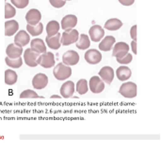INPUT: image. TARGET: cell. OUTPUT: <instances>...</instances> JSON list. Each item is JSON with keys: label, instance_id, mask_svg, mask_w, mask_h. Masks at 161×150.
Here are the masks:
<instances>
[{"label": "cell", "instance_id": "d6986e66", "mask_svg": "<svg viewBox=\"0 0 161 150\" xmlns=\"http://www.w3.org/2000/svg\"><path fill=\"white\" fill-rule=\"evenodd\" d=\"M19 30V23L15 20H9L5 23V35L7 37L13 36Z\"/></svg>", "mask_w": 161, "mask_h": 150}, {"label": "cell", "instance_id": "484cf974", "mask_svg": "<svg viewBox=\"0 0 161 150\" xmlns=\"http://www.w3.org/2000/svg\"><path fill=\"white\" fill-rule=\"evenodd\" d=\"M60 29V25L59 23L53 20V21H50L47 25H46V33H47V36L51 37V36H54L56 35L57 33H58V30Z\"/></svg>", "mask_w": 161, "mask_h": 150}, {"label": "cell", "instance_id": "ac0fdd59", "mask_svg": "<svg viewBox=\"0 0 161 150\" xmlns=\"http://www.w3.org/2000/svg\"><path fill=\"white\" fill-rule=\"evenodd\" d=\"M76 24H77V18L75 15H73V14L66 15L61 20V28L63 30L72 29L75 27Z\"/></svg>", "mask_w": 161, "mask_h": 150}, {"label": "cell", "instance_id": "e0dca14e", "mask_svg": "<svg viewBox=\"0 0 161 150\" xmlns=\"http://www.w3.org/2000/svg\"><path fill=\"white\" fill-rule=\"evenodd\" d=\"M45 41L49 48H51L53 50H58L61 46V35L58 32L54 36H51V37L47 36L45 38Z\"/></svg>", "mask_w": 161, "mask_h": 150}, {"label": "cell", "instance_id": "5b68a950", "mask_svg": "<svg viewBox=\"0 0 161 150\" xmlns=\"http://www.w3.org/2000/svg\"><path fill=\"white\" fill-rule=\"evenodd\" d=\"M41 54L34 51L33 49L31 48H28L26 49L25 52H24V60H25V63L28 66V67H36L38 66V63H37V59L39 57Z\"/></svg>", "mask_w": 161, "mask_h": 150}, {"label": "cell", "instance_id": "4316f807", "mask_svg": "<svg viewBox=\"0 0 161 150\" xmlns=\"http://www.w3.org/2000/svg\"><path fill=\"white\" fill-rule=\"evenodd\" d=\"M26 30L27 32L33 36V37H37L39 35H41L43 31V24L42 23H39L38 24L36 25H30V24H27L26 25Z\"/></svg>", "mask_w": 161, "mask_h": 150}, {"label": "cell", "instance_id": "d6a6232c", "mask_svg": "<svg viewBox=\"0 0 161 150\" xmlns=\"http://www.w3.org/2000/svg\"><path fill=\"white\" fill-rule=\"evenodd\" d=\"M132 59H133V56H132V54H127L125 56H124V57H122V58H117V61L120 63V64H129L131 61H132Z\"/></svg>", "mask_w": 161, "mask_h": 150}, {"label": "cell", "instance_id": "83f0119b", "mask_svg": "<svg viewBox=\"0 0 161 150\" xmlns=\"http://www.w3.org/2000/svg\"><path fill=\"white\" fill-rule=\"evenodd\" d=\"M5 62L6 64L9 67V68H13V69H18L22 66L23 64V59L21 57L18 58H9V57H6L5 58Z\"/></svg>", "mask_w": 161, "mask_h": 150}, {"label": "cell", "instance_id": "e575fe53", "mask_svg": "<svg viewBox=\"0 0 161 150\" xmlns=\"http://www.w3.org/2000/svg\"><path fill=\"white\" fill-rule=\"evenodd\" d=\"M130 36L133 40H137V25H133L130 29Z\"/></svg>", "mask_w": 161, "mask_h": 150}, {"label": "cell", "instance_id": "603a6c76", "mask_svg": "<svg viewBox=\"0 0 161 150\" xmlns=\"http://www.w3.org/2000/svg\"><path fill=\"white\" fill-rule=\"evenodd\" d=\"M30 45H31V49H33L34 51H36L40 54L46 53V46L44 44V41L42 39H32L30 41Z\"/></svg>", "mask_w": 161, "mask_h": 150}, {"label": "cell", "instance_id": "9a60e30c", "mask_svg": "<svg viewBox=\"0 0 161 150\" xmlns=\"http://www.w3.org/2000/svg\"><path fill=\"white\" fill-rule=\"evenodd\" d=\"M7 56L9 58H18L23 54V47L18 46L15 43H10L6 49Z\"/></svg>", "mask_w": 161, "mask_h": 150}, {"label": "cell", "instance_id": "ba28073f", "mask_svg": "<svg viewBox=\"0 0 161 150\" xmlns=\"http://www.w3.org/2000/svg\"><path fill=\"white\" fill-rule=\"evenodd\" d=\"M129 53V46L125 42H118L114 44L113 47V53L112 56H115L116 58H122L125 56Z\"/></svg>", "mask_w": 161, "mask_h": 150}, {"label": "cell", "instance_id": "836d02e7", "mask_svg": "<svg viewBox=\"0 0 161 150\" xmlns=\"http://www.w3.org/2000/svg\"><path fill=\"white\" fill-rule=\"evenodd\" d=\"M50 4L56 8H62L65 3H66V0H49Z\"/></svg>", "mask_w": 161, "mask_h": 150}, {"label": "cell", "instance_id": "4fadbf2b", "mask_svg": "<svg viewBox=\"0 0 161 150\" xmlns=\"http://www.w3.org/2000/svg\"><path fill=\"white\" fill-rule=\"evenodd\" d=\"M114 70L111 67L109 66H105L103 67L100 71H99V75L101 77V79L104 81V83H107V84H111L113 79H114Z\"/></svg>", "mask_w": 161, "mask_h": 150}, {"label": "cell", "instance_id": "ffe728a7", "mask_svg": "<svg viewBox=\"0 0 161 150\" xmlns=\"http://www.w3.org/2000/svg\"><path fill=\"white\" fill-rule=\"evenodd\" d=\"M116 42V39L113 36H107L99 44V49L103 52H108L112 49L113 45Z\"/></svg>", "mask_w": 161, "mask_h": 150}, {"label": "cell", "instance_id": "52a82bcc", "mask_svg": "<svg viewBox=\"0 0 161 150\" xmlns=\"http://www.w3.org/2000/svg\"><path fill=\"white\" fill-rule=\"evenodd\" d=\"M85 60L92 65H96L102 60V54L96 49H90L85 53Z\"/></svg>", "mask_w": 161, "mask_h": 150}, {"label": "cell", "instance_id": "6da1fadb", "mask_svg": "<svg viewBox=\"0 0 161 150\" xmlns=\"http://www.w3.org/2000/svg\"><path fill=\"white\" fill-rule=\"evenodd\" d=\"M53 74H54V76H55V78L57 80L64 81V80H67L72 75V69L70 68V66L65 65L63 62L58 63L54 68Z\"/></svg>", "mask_w": 161, "mask_h": 150}, {"label": "cell", "instance_id": "30bf717a", "mask_svg": "<svg viewBox=\"0 0 161 150\" xmlns=\"http://www.w3.org/2000/svg\"><path fill=\"white\" fill-rule=\"evenodd\" d=\"M48 85V77L44 73H38L32 80V85L35 89H43Z\"/></svg>", "mask_w": 161, "mask_h": 150}, {"label": "cell", "instance_id": "d4e9b609", "mask_svg": "<svg viewBox=\"0 0 161 150\" xmlns=\"http://www.w3.org/2000/svg\"><path fill=\"white\" fill-rule=\"evenodd\" d=\"M18 75L17 73L12 70H5V84L8 85H12L17 82Z\"/></svg>", "mask_w": 161, "mask_h": 150}, {"label": "cell", "instance_id": "74e56055", "mask_svg": "<svg viewBox=\"0 0 161 150\" xmlns=\"http://www.w3.org/2000/svg\"><path fill=\"white\" fill-rule=\"evenodd\" d=\"M60 96H58V95H52L51 96V99H59Z\"/></svg>", "mask_w": 161, "mask_h": 150}, {"label": "cell", "instance_id": "5bb4252c", "mask_svg": "<svg viewBox=\"0 0 161 150\" xmlns=\"http://www.w3.org/2000/svg\"><path fill=\"white\" fill-rule=\"evenodd\" d=\"M75 83L72 82V81H67L66 83H64L61 87H60V95L65 98V99H68V98H71L74 93H75Z\"/></svg>", "mask_w": 161, "mask_h": 150}, {"label": "cell", "instance_id": "1f68e13d", "mask_svg": "<svg viewBox=\"0 0 161 150\" xmlns=\"http://www.w3.org/2000/svg\"><path fill=\"white\" fill-rule=\"evenodd\" d=\"M10 2L18 8H25L28 5L29 0H10Z\"/></svg>", "mask_w": 161, "mask_h": 150}, {"label": "cell", "instance_id": "f546056e", "mask_svg": "<svg viewBox=\"0 0 161 150\" xmlns=\"http://www.w3.org/2000/svg\"><path fill=\"white\" fill-rule=\"evenodd\" d=\"M15 14H16L15 8L11 4L6 3L5 4V18L6 19H10L13 16H15Z\"/></svg>", "mask_w": 161, "mask_h": 150}, {"label": "cell", "instance_id": "f1b7e54d", "mask_svg": "<svg viewBox=\"0 0 161 150\" xmlns=\"http://www.w3.org/2000/svg\"><path fill=\"white\" fill-rule=\"evenodd\" d=\"M76 91L80 95H84L88 92V82L86 79H80L76 84Z\"/></svg>", "mask_w": 161, "mask_h": 150}, {"label": "cell", "instance_id": "d590c367", "mask_svg": "<svg viewBox=\"0 0 161 150\" xmlns=\"http://www.w3.org/2000/svg\"><path fill=\"white\" fill-rule=\"evenodd\" d=\"M119 2L124 6H131L134 4L135 0H119Z\"/></svg>", "mask_w": 161, "mask_h": 150}, {"label": "cell", "instance_id": "7a4b0ae2", "mask_svg": "<svg viewBox=\"0 0 161 150\" xmlns=\"http://www.w3.org/2000/svg\"><path fill=\"white\" fill-rule=\"evenodd\" d=\"M79 33L76 29H66L61 34V45L68 46L73 43H75L78 40Z\"/></svg>", "mask_w": 161, "mask_h": 150}, {"label": "cell", "instance_id": "3957f363", "mask_svg": "<svg viewBox=\"0 0 161 150\" xmlns=\"http://www.w3.org/2000/svg\"><path fill=\"white\" fill-rule=\"evenodd\" d=\"M119 93L127 99H133L137 96V85L133 82L124 83L119 90Z\"/></svg>", "mask_w": 161, "mask_h": 150}, {"label": "cell", "instance_id": "4dcf8cb0", "mask_svg": "<svg viewBox=\"0 0 161 150\" xmlns=\"http://www.w3.org/2000/svg\"><path fill=\"white\" fill-rule=\"evenodd\" d=\"M20 98L21 99H38L41 97L35 91L30 90V89H26L20 94Z\"/></svg>", "mask_w": 161, "mask_h": 150}, {"label": "cell", "instance_id": "8992f818", "mask_svg": "<svg viewBox=\"0 0 161 150\" xmlns=\"http://www.w3.org/2000/svg\"><path fill=\"white\" fill-rule=\"evenodd\" d=\"M89 86L92 93L98 94V93H101L105 89V83L100 77L92 76L89 82Z\"/></svg>", "mask_w": 161, "mask_h": 150}, {"label": "cell", "instance_id": "277c9868", "mask_svg": "<svg viewBox=\"0 0 161 150\" xmlns=\"http://www.w3.org/2000/svg\"><path fill=\"white\" fill-rule=\"evenodd\" d=\"M38 65H41L44 69H50L55 66V56L53 53L41 54L37 59Z\"/></svg>", "mask_w": 161, "mask_h": 150}, {"label": "cell", "instance_id": "8fae6325", "mask_svg": "<svg viewBox=\"0 0 161 150\" xmlns=\"http://www.w3.org/2000/svg\"><path fill=\"white\" fill-rule=\"evenodd\" d=\"M89 33H90L91 39L94 42L100 41L105 36V30L103 29V27L100 25H96V24L91 27V29L89 30Z\"/></svg>", "mask_w": 161, "mask_h": 150}, {"label": "cell", "instance_id": "8d00e7d4", "mask_svg": "<svg viewBox=\"0 0 161 150\" xmlns=\"http://www.w3.org/2000/svg\"><path fill=\"white\" fill-rule=\"evenodd\" d=\"M131 47H132V51L135 54H137V40H133L131 42Z\"/></svg>", "mask_w": 161, "mask_h": 150}, {"label": "cell", "instance_id": "7402d4cb", "mask_svg": "<svg viewBox=\"0 0 161 150\" xmlns=\"http://www.w3.org/2000/svg\"><path fill=\"white\" fill-rule=\"evenodd\" d=\"M122 26H123V22L117 18L109 19L105 23V28L109 31H116V30L120 29Z\"/></svg>", "mask_w": 161, "mask_h": 150}, {"label": "cell", "instance_id": "cb8c5ba5", "mask_svg": "<svg viewBox=\"0 0 161 150\" xmlns=\"http://www.w3.org/2000/svg\"><path fill=\"white\" fill-rule=\"evenodd\" d=\"M91 45V40L88 35L82 34L79 36L78 40L76 41V47L80 50H86L90 47Z\"/></svg>", "mask_w": 161, "mask_h": 150}, {"label": "cell", "instance_id": "7c38bea8", "mask_svg": "<svg viewBox=\"0 0 161 150\" xmlns=\"http://www.w3.org/2000/svg\"><path fill=\"white\" fill-rule=\"evenodd\" d=\"M41 19H42V14H41L40 10H38L36 8H32V9L28 10L25 15V20L27 22V24H30V25L38 24L40 23Z\"/></svg>", "mask_w": 161, "mask_h": 150}, {"label": "cell", "instance_id": "44dd1931", "mask_svg": "<svg viewBox=\"0 0 161 150\" xmlns=\"http://www.w3.org/2000/svg\"><path fill=\"white\" fill-rule=\"evenodd\" d=\"M116 75H117V78L120 81L125 82V81H127L131 77L132 71H131V70L128 67H126V66H121L120 68L117 69Z\"/></svg>", "mask_w": 161, "mask_h": 150}, {"label": "cell", "instance_id": "2e32d148", "mask_svg": "<svg viewBox=\"0 0 161 150\" xmlns=\"http://www.w3.org/2000/svg\"><path fill=\"white\" fill-rule=\"evenodd\" d=\"M30 41V37L28 33L25 30H20L14 38V43L17 44L20 47H24L27 45Z\"/></svg>", "mask_w": 161, "mask_h": 150}, {"label": "cell", "instance_id": "9c48e42d", "mask_svg": "<svg viewBox=\"0 0 161 150\" xmlns=\"http://www.w3.org/2000/svg\"><path fill=\"white\" fill-rule=\"evenodd\" d=\"M62 61L65 65L68 66H75L79 61V54L73 50L67 51L62 55Z\"/></svg>", "mask_w": 161, "mask_h": 150}]
</instances>
